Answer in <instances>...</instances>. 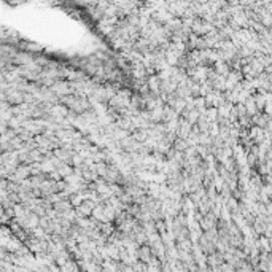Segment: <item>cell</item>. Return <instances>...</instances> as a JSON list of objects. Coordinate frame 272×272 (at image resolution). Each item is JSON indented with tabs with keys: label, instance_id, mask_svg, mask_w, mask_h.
<instances>
[]
</instances>
